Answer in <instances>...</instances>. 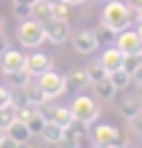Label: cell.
Wrapping results in <instances>:
<instances>
[{
  "label": "cell",
  "instance_id": "7a4b0ae2",
  "mask_svg": "<svg viewBox=\"0 0 142 148\" xmlns=\"http://www.w3.org/2000/svg\"><path fill=\"white\" fill-rule=\"evenodd\" d=\"M16 38H19L22 46L27 49H38L43 40H46V35H43V22H38L35 16H30V19H22L19 30H16Z\"/></svg>",
  "mask_w": 142,
  "mask_h": 148
},
{
  "label": "cell",
  "instance_id": "30bf717a",
  "mask_svg": "<svg viewBox=\"0 0 142 148\" xmlns=\"http://www.w3.org/2000/svg\"><path fill=\"white\" fill-rule=\"evenodd\" d=\"M65 143L73 145V148L88 145V143H91V137H88V132H86V124H81V121H73L70 127H65Z\"/></svg>",
  "mask_w": 142,
  "mask_h": 148
},
{
  "label": "cell",
  "instance_id": "8fae6325",
  "mask_svg": "<svg viewBox=\"0 0 142 148\" xmlns=\"http://www.w3.org/2000/svg\"><path fill=\"white\" fill-rule=\"evenodd\" d=\"M30 137H32V132H30V127L24 124L22 119H14L11 124L5 127V140L14 143V145H24Z\"/></svg>",
  "mask_w": 142,
  "mask_h": 148
},
{
  "label": "cell",
  "instance_id": "e575fe53",
  "mask_svg": "<svg viewBox=\"0 0 142 148\" xmlns=\"http://www.w3.org/2000/svg\"><path fill=\"white\" fill-rule=\"evenodd\" d=\"M46 3H51V5H54V3H62V0H46Z\"/></svg>",
  "mask_w": 142,
  "mask_h": 148
},
{
  "label": "cell",
  "instance_id": "d6a6232c",
  "mask_svg": "<svg viewBox=\"0 0 142 148\" xmlns=\"http://www.w3.org/2000/svg\"><path fill=\"white\" fill-rule=\"evenodd\" d=\"M137 35H139V40H142V22H139V27H137Z\"/></svg>",
  "mask_w": 142,
  "mask_h": 148
},
{
  "label": "cell",
  "instance_id": "9c48e42d",
  "mask_svg": "<svg viewBox=\"0 0 142 148\" xmlns=\"http://www.w3.org/2000/svg\"><path fill=\"white\" fill-rule=\"evenodd\" d=\"M73 49L78 54H94L99 49V40H96V32L94 30H78L73 35Z\"/></svg>",
  "mask_w": 142,
  "mask_h": 148
},
{
  "label": "cell",
  "instance_id": "3957f363",
  "mask_svg": "<svg viewBox=\"0 0 142 148\" xmlns=\"http://www.w3.org/2000/svg\"><path fill=\"white\" fill-rule=\"evenodd\" d=\"M70 110H73V119L81 121V124H94V121L99 119V105H96V100L88 97V94H78L73 100V105H70Z\"/></svg>",
  "mask_w": 142,
  "mask_h": 148
},
{
  "label": "cell",
  "instance_id": "8992f818",
  "mask_svg": "<svg viewBox=\"0 0 142 148\" xmlns=\"http://www.w3.org/2000/svg\"><path fill=\"white\" fill-rule=\"evenodd\" d=\"M43 35H46L48 43L59 46V43H65V40L70 38V22H67V19H56V16H51V19L43 22Z\"/></svg>",
  "mask_w": 142,
  "mask_h": 148
},
{
  "label": "cell",
  "instance_id": "d4e9b609",
  "mask_svg": "<svg viewBox=\"0 0 142 148\" xmlns=\"http://www.w3.org/2000/svg\"><path fill=\"white\" fill-rule=\"evenodd\" d=\"M16 119V108L11 105V102H5V105H0V129H5L11 121Z\"/></svg>",
  "mask_w": 142,
  "mask_h": 148
},
{
  "label": "cell",
  "instance_id": "6da1fadb",
  "mask_svg": "<svg viewBox=\"0 0 142 148\" xmlns=\"http://www.w3.org/2000/svg\"><path fill=\"white\" fill-rule=\"evenodd\" d=\"M102 24H107L113 32L126 30L131 24V8H129V3H123V0H107V5H105V11H102Z\"/></svg>",
  "mask_w": 142,
  "mask_h": 148
},
{
  "label": "cell",
  "instance_id": "4fadbf2b",
  "mask_svg": "<svg viewBox=\"0 0 142 148\" xmlns=\"http://www.w3.org/2000/svg\"><path fill=\"white\" fill-rule=\"evenodd\" d=\"M40 137L46 143H54V145H62L65 143V127H59L56 121H46V124H43V129H40Z\"/></svg>",
  "mask_w": 142,
  "mask_h": 148
},
{
  "label": "cell",
  "instance_id": "5b68a950",
  "mask_svg": "<svg viewBox=\"0 0 142 148\" xmlns=\"http://www.w3.org/2000/svg\"><path fill=\"white\" fill-rule=\"evenodd\" d=\"M38 86L43 89V94H46L48 100H56V97H62V94L67 92V86H65V75L56 73L54 67L38 75Z\"/></svg>",
  "mask_w": 142,
  "mask_h": 148
},
{
  "label": "cell",
  "instance_id": "4316f807",
  "mask_svg": "<svg viewBox=\"0 0 142 148\" xmlns=\"http://www.w3.org/2000/svg\"><path fill=\"white\" fill-rule=\"evenodd\" d=\"M11 78H14V84L19 86V89H24V86L30 84V70L24 67V70H16V73H11Z\"/></svg>",
  "mask_w": 142,
  "mask_h": 148
},
{
  "label": "cell",
  "instance_id": "277c9868",
  "mask_svg": "<svg viewBox=\"0 0 142 148\" xmlns=\"http://www.w3.org/2000/svg\"><path fill=\"white\" fill-rule=\"evenodd\" d=\"M91 143L99 145V148H115V145H126V135L118 132V127L113 124H99L94 127V135H91Z\"/></svg>",
  "mask_w": 142,
  "mask_h": 148
},
{
  "label": "cell",
  "instance_id": "8d00e7d4",
  "mask_svg": "<svg viewBox=\"0 0 142 148\" xmlns=\"http://www.w3.org/2000/svg\"><path fill=\"white\" fill-rule=\"evenodd\" d=\"M0 30H3V22H0Z\"/></svg>",
  "mask_w": 142,
  "mask_h": 148
},
{
  "label": "cell",
  "instance_id": "9a60e30c",
  "mask_svg": "<svg viewBox=\"0 0 142 148\" xmlns=\"http://www.w3.org/2000/svg\"><path fill=\"white\" fill-rule=\"evenodd\" d=\"M24 94H27V105L30 108H40L43 102H48V97L43 94V89L38 84H27V86H24Z\"/></svg>",
  "mask_w": 142,
  "mask_h": 148
},
{
  "label": "cell",
  "instance_id": "2e32d148",
  "mask_svg": "<svg viewBox=\"0 0 142 148\" xmlns=\"http://www.w3.org/2000/svg\"><path fill=\"white\" fill-rule=\"evenodd\" d=\"M86 84H88V75H86L83 67H78V70H70V73L65 75V86H67V92H70V89H83Z\"/></svg>",
  "mask_w": 142,
  "mask_h": 148
},
{
  "label": "cell",
  "instance_id": "d6986e66",
  "mask_svg": "<svg viewBox=\"0 0 142 148\" xmlns=\"http://www.w3.org/2000/svg\"><path fill=\"white\" fill-rule=\"evenodd\" d=\"M24 124L30 127V132H32V135H40L43 124H46V116H43V113H40L38 108H32V113H30L27 119H24Z\"/></svg>",
  "mask_w": 142,
  "mask_h": 148
},
{
  "label": "cell",
  "instance_id": "836d02e7",
  "mask_svg": "<svg viewBox=\"0 0 142 148\" xmlns=\"http://www.w3.org/2000/svg\"><path fill=\"white\" fill-rule=\"evenodd\" d=\"M5 143V135H3V129H0V145H3Z\"/></svg>",
  "mask_w": 142,
  "mask_h": 148
},
{
  "label": "cell",
  "instance_id": "1f68e13d",
  "mask_svg": "<svg viewBox=\"0 0 142 148\" xmlns=\"http://www.w3.org/2000/svg\"><path fill=\"white\" fill-rule=\"evenodd\" d=\"M67 5H81V3H86V0H65Z\"/></svg>",
  "mask_w": 142,
  "mask_h": 148
},
{
  "label": "cell",
  "instance_id": "7c38bea8",
  "mask_svg": "<svg viewBox=\"0 0 142 148\" xmlns=\"http://www.w3.org/2000/svg\"><path fill=\"white\" fill-rule=\"evenodd\" d=\"M54 67V59H51L48 54H43V51H35L32 57H27V70L30 75H40V73H46Z\"/></svg>",
  "mask_w": 142,
  "mask_h": 148
},
{
  "label": "cell",
  "instance_id": "f546056e",
  "mask_svg": "<svg viewBox=\"0 0 142 148\" xmlns=\"http://www.w3.org/2000/svg\"><path fill=\"white\" fill-rule=\"evenodd\" d=\"M5 102H11V92L0 86V105H5Z\"/></svg>",
  "mask_w": 142,
  "mask_h": 148
},
{
  "label": "cell",
  "instance_id": "ba28073f",
  "mask_svg": "<svg viewBox=\"0 0 142 148\" xmlns=\"http://www.w3.org/2000/svg\"><path fill=\"white\" fill-rule=\"evenodd\" d=\"M115 46H118L123 54H142V40L137 35V30H121L115 35Z\"/></svg>",
  "mask_w": 142,
  "mask_h": 148
},
{
  "label": "cell",
  "instance_id": "ac0fdd59",
  "mask_svg": "<svg viewBox=\"0 0 142 148\" xmlns=\"http://www.w3.org/2000/svg\"><path fill=\"white\" fill-rule=\"evenodd\" d=\"M118 110H121V116H123V119H134L137 113L142 110V100H139V97H126V100L121 102V108H118Z\"/></svg>",
  "mask_w": 142,
  "mask_h": 148
},
{
  "label": "cell",
  "instance_id": "7402d4cb",
  "mask_svg": "<svg viewBox=\"0 0 142 148\" xmlns=\"http://www.w3.org/2000/svg\"><path fill=\"white\" fill-rule=\"evenodd\" d=\"M35 3H38V0H14V16L16 19H30Z\"/></svg>",
  "mask_w": 142,
  "mask_h": 148
},
{
  "label": "cell",
  "instance_id": "f1b7e54d",
  "mask_svg": "<svg viewBox=\"0 0 142 148\" xmlns=\"http://www.w3.org/2000/svg\"><path fill=\"white\" fill-rule=\"evenodd\" d=\"M131 84H137V86L142 84V65L137 67V70H134V73H131Z\"/></svg>",
  "mask_w": 142,
  "mask_h": 148
},
{
  "label": "cell",
  "instance_id": "4dcf8cb0",
  "mask_svg": "<svg viewBox=\"0 0 142 148\" xmlns=\"http://www.w3.org/2000/svg\"><path fill=\"white\" fill-rule=\"evenodd\" d=\"M8 49V40H5V35H3V30H0V54Z\"/></svg>",
  "mask_w": 142,
  "mask_h": 148
},
{
  "label": "cell",
  "instance_id": "52a82bcc",
  "mask_svg": "<svg viewBox=\"0 0 142 148\" xmlns=\"http://www.w3.org/2000/svg\"><path fill=\"white\" fill-rule=\"evenodd\" d=\"M27 67V57L22 54V51L16 49H5L3 54H0V70H3L5 75H11L16 70H24Z\"/></svg>",
  "mask_w": 142,
  "mask_h": 148
},
{
  "label": "cell",
  "instance_id": "603a6c76",
  "mask_svg": "<svg viewBox=\"0 0 142 148\" xmlns=\"http://www.w3.org/2000/svg\"><path fill=\"white\" fill-rule=\"evenodd\" d=\"M32 16H35L38 22L51 19V3H46V0H38V3L32 5Z\"/></svg>",
  "mask_w": 142,
  "mask_h": 148
},
{
  "label": "cell",
  "instance_id": "44dd1931",
  "mask_svg": "<svg viewBox=\"0 0 142 148\" xmlns=\"http://www.w3.org/2000/svg\"><path fill=\"white\" fill-rule=\"evenodd\" d=\"M107 78H110V84L115 86V89H126V86L131 84V75L123 70V67H118V70H110Z\"/></svg>",
  "mask_w": 142,
  "mask_h": 148
},
{
  "label": "cell",
  "instance_id": "484cf974",
  "mask_svg": "<svg viewBox=\"0 0 142 148\" xmlns=\"http://www.w3.org/2000/svg\"><path fill=\"white\" fill-rule=\"evenodd\" d=\"M94 32H96V40H99V43H110V40H115V35H118V32H113L107 24H99Z\"/></svg>",
  "mask_w": 142,
  "mask_h": 148
},
{
  "label": "cell",
  "instance_id": "e0dca14e",
  "mask_svg": "<svg viewBox=\"0 0 142 148\" xmlns=\"http://www.w3.org/2000/svg\"><path fill=\"white\" fill-rule=\"evenodd\" d=\"M91 86H94V94H96V100H113V97H115V92H118V89H115V86L110 84V78L94 81Z\"/></svg>",
  "mask_w": 142,
  "mask_h": 148
},
{
  "label": "cell",
  "instance_id": "d590c367",
  "mask_svg": "<svg viewBox=\"0 0 142 148\" xmlns=\"http://www.w3.org/2000/svg\"><path fill=\"white\" fill-rule=\"evenodd\" d=\"M137 97H139V100H142V84H139V94H137Z\"/></svg>",
  "mask_w": 142,
  "mask_h": 148
},
{
  "label": "cell",
  "instance_id": "ffe728a7",
  "mask_svg": "<svg viewBox=\"0 0 142 148\" xmlns=\"http://www.w3.org/2000/svg\"><path fill=\"white\" fill-rule=\"evenodd\" d=\"M51 121H56L59 127H70L75 119H73V110H70V108H62V105H56L54 110H51Z\"/></svg>",
  "mask_w": 142,
  "mask_h": 148
},
{
  "label": "cell",
  "instance_id": "5bb4252c",
  "mask_svg": "<svg viewBox=\"0 0 142 148\" xmlns=\"http://www.w3.org/2000/svg\"><path fill=\"white\" fill-rule=\"evenodd\" d=\"M99 62L105 65V70H118V67H123V51L118 49V46H113V49H107V51H105V54H102V59H99Z\"/></svg>",
  "mask_w": 142,
  "mask_h": 148
},
{
  "label": "cell",
  "instance_id": "83f0119b",
  "mask_svg": "<svg viewBox=\"0 0 142 148\" xmlns=\"http://www.w3.org/2000/svg\"><path fill=\"white\" fill-rule=\"evenodd\" d=\"M129 121H131V127H134V132H137V135H142V110L137 113L134 119H129Z\"/></svg>",
  "mask_w": 142,
  "mask_h": 148
},
{
  "label": "cell",
  "instance_id": "cb8c5ba5",
  "mask_svg": "<svg viewBox=\"0 0 142 148\" xmlns=\"http://www.w3.org/2000/svg\"><path fill=\"white\" fill-rule=\"evenodd\" d=\"M86 75H88V84H94V81H102V78H107V70H105V65H102V62H94V65H88V67H86Z\"/></svg>",
  "mask_w": 142,
  "mask_h": 148
}]
</instances>
